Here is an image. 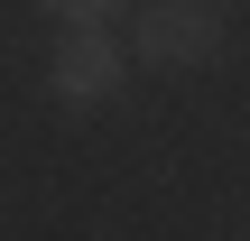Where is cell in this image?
Listing matches in <instances>:
<instances>
[{
  "label": "cell",
  "instance_id": "1",
  "mask_svg": "<svg viewBox=\"0 0 250 241\" xmlns=\"http://www.w3.org/2000/svg\"><path fill=\"white\" fill-rule=\"evenodd\" d=\"M213 46H223V9H204V0H158L139 19V56L148 65H204Z\"/></svg>",
  "mask_w": 250,
  "mask_h": 241
},
{
  "label": "cell",
  "instance_id": "2",
  "mask_svg": "<svg viewBox=\"0 0 250 241\" xmlns=\"http://www.w3.org/2000/svg\"><path fill=\"white\" fill-rule=\"evenodd\" d=\"M46 84H56L65 102H111V84H121V46H111L102 28H65L56 56H46Z\"/></svg>",
  "mask_w": 250,
  "mask_h": 241
},
{
  "label": "cell",
  "instance_id": "3",
  "mask_svg": "<svg viewBox=\"0 0 250 241\" xmlns=\"http://www.w3.org/2000/svg\"><path fill=\"white\" fill-rule=\"evenodd\" d=\"M46 9H56V19H65V28H102V19H111V9H121V0H46Z\"/></svg>",
  "mask_w": 250,
  "mask_h": 241
}]
</instances>
